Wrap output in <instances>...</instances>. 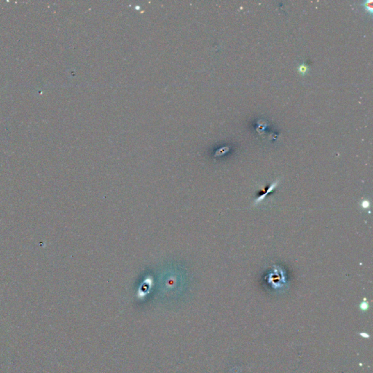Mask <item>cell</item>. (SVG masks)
Masks as SVG:
<instances>
[{
  "mask_svg": "<svg viewBox=\"0 0 373 373\" xmlns=\"http://www.w3.org/2000/svg\"><path fill=\"white\" fill-rule=\"evenodd\" d=\"M278 182H279V181H276V182H275V183H273V184H272V185H270V188H269V190H267V192H266V193H265V194H264V195H263V196H262V197H260V198H257V200H256V201H255V202H254V204H258V203H260V202H261V201H263V199H264V198H265V196H266V195H267V194H268V193H269V192H270V191H272V190H273V189H275V188H276V186H277V184H278Z\"/></svg>",
  "mask_w": 373,
  "mask_h": 373,
  "instance_id": "2",
  "label": "cell"
},
{
  "mask_svg": "<svg viewBox=\"0 0 373 373\" xmlns=\"http://www.w3.org/2000/svg\"><path fill=\"white\" fill-rule=\"evenodd\" d=\"M297 71L301 75H305V74H308V71H309V68H308V67L306 64H302L300 65H299V67H297Z\"/></svg>",
  "mask_w": 373,
  "mask_h": 373,
  "instance_id": "3",
  "label": "cell"
},
{
  "mask_svg": "<svg viewBox=\"0 0 373 373\" xmlns=\"http://www.w3.org/2000/svg\"><path fill=\"white\" fill-rule=\"evenodd\" d=\"M363 7L365 9V11L370 15L372 14V0H367L365 2H363Z\"/></svg>",
  "mask_w": 373,
  "mask_h": 373,
  "instance_id": "1",
  "label": "cell"
}]
</instances>
